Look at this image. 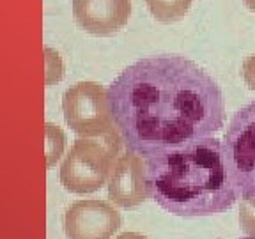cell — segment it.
Here are the masks:
<instances>
[{"label": "cell", "instance_id": "10", "mask_svg": "<svg viewBox=\"0 0 255 239\" xmlns=\"http://www.w3.org/2000/svg\"><path fill=\"white\" fill-rule=\"evenodd\" d=\"M66 145V136L59 127L46 124V156H48V167H52L57 159L60 158Z\"/></svg>", "mask_w": 255, "mask_h": 239}, {"label": "cell", "instance_id": "13", "mask_svg": "<svg viewBox=\"0 0 255 239\" xmlns=\"http://www.w3.org/2000/svg\"><path fill=\"white\" fill-rule=\"evenodd\" d=\"M116 239H149V238H145V236L138 234V232H124V234L117 236Z\"/></svg>", "mask_w": 255, "mask_h": 239}, {"label": "cell", "instance_id": "7", "mask_svg": "<svg viewBox=\"0 0 255 239\" xmlns=\"http://www.w3.org/2000/svg\"><path fill=\"white\" fill-rule=\"evenodd\" d=\"M108 177V199L119 207L129 209L149 199L145 163L135 152L119 154Z\"/></svg>", "mask_w": 255, "mask_h": 239}, {"label": "cell", "instance_id": "4", "mask_svg": "<svg viewBox=\"0 0 255 239\" xmlns=\"http://www.w3.org/2000/svg\"><path fill=\"white\" fill-rule=\"evenodd\" d=\"M62 112L66 124L85 138L114 131L108 91L96 82H80L64 92Z\"/></svg>", "mask_w": 255, "mask_h": 239}, {"label": "cell", "instance_id": "11", "mask_svg": "<svg viewBox=\"0 0 255 239\" xmlns=\"http://www.w3.org/2000/svg\"><path fill=\"white\" fill-rule=\"evenodd\" d=\"M239 223L248 236L255 238V197H243L239 206Z\"/></svg>", "mask_w": 255, "mask_h": 239}, {"label": "cell", "instance_id": "2", "mask_svg": "<svg viewBox=\"0 0 255 239\" xmlns=\"http://www.w3.org/2000/svg\"><path fill=\"white\" fill-rule=\"evenodd\" d=\"M143 163L149 197L170 215H220L241 199L223 143L216 136L167 149L145 158Z\"/></svg>", "mask_w": 255, "mask_h": 239}, {"label": "cell", "instance_id": "14", "mask_svg": "<svg viewBox=\"0 0 255 239\" xmlns=\"http://www.w3.org/2000/svg\"><path fill=\"white\" fill-rule=\"evenodd\" d=\"M245 4H247L248 9H252V11H255V0H243Z\"/></svg>", "mask_w": 255, "mask_h": 239}, {"label": "cell", "instance_id": "8", "mask_svg": "<svg viewBox=\"0 0 255 239\" xmlns=\"http://www.w3.org/2000/svg\"><path fill=\"white\" fill-rule=\"evenodd\" d=\"M73 14L92 36H112L129 20L131 0H73Z\"/></svg>", "mask_w": 255, "mask_h": 239}, {"label": "cell", "instance_id": "3", "mask_svg": "<svg viewBox=\"0 0 255 239\" xmlns=\"http://www.w3.org/2000/svg\"><path fill=\"white\" fill-rule=\"evenodd\" d=\"M117 129L96 138H78L60 167V183L71 193H94L105 183L121 154Z\"/></svg>", "mask_w": 255, "mask_h": 239}, {"label": "cell", "instance_id": "9", "mask_svg": "<svg viewBox=\"0 0 255 239\" xmlns=\"http://www.w3.org/2000/svg\"><path fill=\"white\" fill-rule=\"evenodd\" d=\"M149 11L161 23L183 20L191 7V0H145Z\"/></svg>", "mask_w": 255, "mask_h": 239}, {"label": "cell", "instance_id": "15", "mask_svg": "<svg viewBox=\"0 0 255 239\" xmlns=\"http://www.w3.org/2000/svg\"><path fill=\"white\" fill-rule=\"evenodd\" d=\"M243 239H255L254 236H248V238H243Z\"/></svg>", "mask_w": 255, "mask_h": 239}, {"label": "cell", "instance_id": "12", "mask_svg": "<svg viewBox=\"0 0 255 239\" xmlns=\"http://www.w3.org/2000/svg\"><path fill=\"white\" fill-rule=\"evenodd\" d=\"M243 78L250 91H255V53L247 57L243 62Z\"/></svg>", "mask_w": 255, "mask_h": 239}, {"label": "cell", "instance_id": "5", "mask_svg": "<svg viewBox=\"0 0 255 239\" xmlns=\"http://www.w3.org/2000/svg\"><path fill=\"white\" fill-rule=\"evenodd\" d=\"M222 143L241 197H255V100L236 112Z\"/></svg>", "mask_w": 255, "mask_h": 239}, {"label": "cell", "instance_id": "6", "mask_svg": "<svg viewBox=\"0 0 255 239\" xmlns=\"http://www.w3.org/2000/svg\"><path fill=\"white\" fill-rule=\"evenodd\" d=\"M121 223L123 218L114 206L89 199L71 204L64 216V231L68 239H110Z\"/></svg>", "mask_w": 255, "mask_h": 239}, {"label": "cell", "instance_id": "1", "mask_svg": "<svg viewBox=\"0 0 255 239\" xmlns=\"http://www.w3.org/2000/svg\"><path fill=\"white\" fill-rule=\"evenodd\" d=\"M108 101L123 145L140 158L213 136L225 124L218 84L181 55L147 57L128 66L112 82Z\"/></svg>", "mask_w": 255, "mask_h": 239}]
</instances>
